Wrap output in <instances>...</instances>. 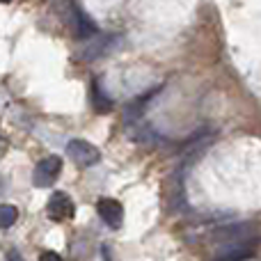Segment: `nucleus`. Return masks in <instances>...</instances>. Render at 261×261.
Masks as SVG:
<instances>
[{
  "label": "nucleus",
  "instance_id": "4",
  "mask_svg": "<svg viewBox=\"0 0 261 261\" xmlns=\"http://www.w3.org/2000/svg\"><path fill=\"white\" fill-rule=\"evenodd\" d=\"M96 213L101 216V220L110 227V229H122L124 225V206L117 202V199H99L96 204Z\"/></svg>",
  "mask_w": 261,
  "mask_h": 261
},
{
  "label": "nucleus",
  "instance_id": "1",
  "mask_svg": "<svg viewBox=\"0 0 261 261\" xmlns=\"http://www.w3.org/2000/svg\"><path fill=\"white\" fill-rule=\"evenodd\" d=\"M67 156L73 158V163L83 167H90V165H96L101 161V151L94 147L92 142L87 140H81V138H73L67 142Z\"/></svg>",
  "mask_w": 261,
  "mask_h": 261
},
{
  "label": "nucleus",
  "instance_id": "10",
  "mask_svg": "<svg viewBox=\"0 0 261 261\" xmlns=\"http://www.w3.org/2000/svg\"><path fill=\"white\" fill-rule=\"evenodd\" d=\"M5 259H7V261H25V259L21 257V252H18V250H7Z\"/></svg>",
  "mask_w": 261,
  "mask_h": 261
},
{
  "label": "nucleus",
  "instance_id": "2",
  "mask_svg": "<svg viewBox=\"0 0 261 261\" xmlns=\"http://www.w3.org/2000/svg\"><path fill=\"white\" fill-rule=\"evenodd\" d=\"M60 172H62V158H58V156L41 158V161L37 163L35 172H32V186H35V188H48V186H53V181L58 179Z\"/></svg>",
  "mask_w": 261,
  "mask_h": 261
},
{
  "label": "nucleus",
  "instance_id": "9",
  "mask_svg": "<svg viewBox=\"0 0 261 261\" xmlns=\"http://www.w3.org/2000/svg\"><path fill=\"white\" fill-rule=\"evenodd\" d=\"M39 261H64V259L60 257L58 252H53V250H46V252H41Z\"/></svg>",
  "mask_w": 261,
  "mask_h": 261
},
{
  "label": "nucleus",
  "instance_id": "11",
  "mask_svg": "<svg viewBox=\"0 0 261 261\" xmlns=\"http://www.w3.org/2000/svg\"><path fill=\"white\" fill-rule=\"evenodd\" d=\"M3 3H9V0H3Z\"/></svg>",
  "mask_w": 261,
  "mask_h": 261
},
{
  "label": "nucleus",
  "instance_id": "6",
  "mask_svg": "<svg viewBox=\"0 0 261 261\" xmlns=\"http://www.w3.org/2000/svg\"><path fill=\"white\" fill-rule=\"evenodd\" d=\"M90 96H92V106L96 108V113H108V110L113 108V101L101 92V87H99V83L96 81L92 83V87H90Z\"/></svg>",
  "mask_w": 261,
  "mask_h": 261
},
{
  "label": "nucleus",
  "instance_id": "7",
  "mask_svg": "<svg viewBox=\"0 0 261 261\" xmlns=\"http://www.w3.org/2000/svg\"><path fill=\"white\" fill-rule=\"evenodd\" d=\"M73 16H76V30H78V35H81V37H96V25L78 7H73Z\"/></svg>",
  "mask_w": 261,
  "mask_h": 261
},
{
  "label": "nucleus",
  "instance_id": "5",
  "mask_svg": "<svg viewBox=\"0 0 261 261\" xmlns=\"http://www.w3.org/2000/svg\"><path fill=\"white\" fill-rule=\"evenodd\" d=\"M48 213L53 220H64V218H71L76 213V206H73L71 197L62 190H55L48 199Z\"/></svg>",
  "mask_w": 261,
  "mask_h": 261
},
{
  "label": "nucleus",
  "instance_id": "3",
  "mask_svg": "<svg viewBox=\"0 0 261 261\" xmlns=\"http://www.w3.org/2000/svg\"><path fill=\"white\" fill-rule=\"evenodd\" d=\"M254 239H245V241H236V243H225L218 248V257L216 261H245L250 254L254 252Z\"/></svg>",
  "mask_w": 261,
  "mask_h": 261
},
{
  "label": "nucleus",
  "instance_id": "8",
  "mask_svg": "<svg viewBox=\"0 0 261 261\" xmlns=\"http://www.w3.org/2000/svg\"><path fill=\"white\" fill-rule=\"evenodd\" d=\"M16 218H18L16 206H12V204H3V206H0V227H3V229H9V227L16 222Z\"/></svg>",
  "mask_w": 261,
  "mask_h": 261
}]
</instances>
